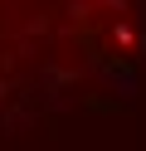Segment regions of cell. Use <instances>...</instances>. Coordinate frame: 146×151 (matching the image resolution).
<instances>
[{
	"label": "cell",
	"mask_w": 146,
	"mask_h": 151,
	"mask_svg": "<svg viewBox=\"0 0 146 151\" xmlns=\"http://www.w3.org/2000/svg\"><path fill=\"white\" fill-rule=\"evenodd\" d=\"M141 54V0H0V112H54L127 88Z\"/></svg>",
	"instance_id": "6da1fadb"
}]
</instances>
